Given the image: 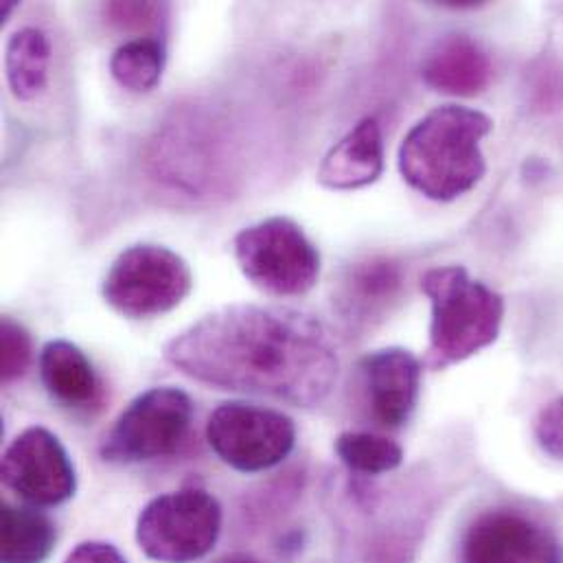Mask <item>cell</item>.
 I'll use <instances>...</instances> for the list:
<instances>
[{"label":"cell","mask_w":563,"mask_h":563,"mask_svg":"<svg viewBox=\"0 0 563 563\" xmlns=\"http://www.w3.org/2000/svg\"><path fill=\"white\" fill-rule=\"evenodd\" d=\"M492 130V117L481 110L454 103L434 108L401 141L404 180L434 202L463 198L487 174L481 143Z\"/></svg>","instance_id":"7a4b0ae2"},{"label":"cell","mask_w":563,"mask_h":563,"mask_svg":"<svg viewBox=\"0 0 563 563\" xmlns=\"http://www.w3.org/2000/svg\"><path fill=\"white\" fill-rule=\"evenodd\" d=\"M218 563H264L260 562V560H255V558H251V555H242V553H238V555H229V558H224V560H220Z\"/></svg>","instance_id":"cb8c5ba5"},{"label":"cell","mask_w":563,"mask_h":563,"mask_svg":"<svg viewBox=\"0 0 563 563\" xmlns=\"http://www.w3.org/2000/svg\"><path fill=\"white\" fill-rule=\"evenodd\" d=\"M242 275L273 296H302L320 277V253L289 218L275 216L242 229L233 240Z\"/></svg>","instance_id":"52a82bcc"},{"label":"cell","mask_w":563,"mask_h":563,"mask_svg":"<svg viewBox=\"0 0 563 563\" xmlns=\"http://www.w3.org/2000/svg\"><path fill=\"white\" fill-rule=\"evenodd\" d=\"M333 448L342 465L360 476L390 474L404 463L401 445L373 432H342Z\"/></svg>","instance_id":"d6986e66"},{"label":"cell","mask_w":563,"mask_h":563,"mask_svg":"<svg viewBox=\"0 0 563 563\" xmlns=\"http://www.w3.org/2000/svg\"><path fill=\"white\" fill-rule=\"evenodd\" d=\"M64 563H128L125 558L108 542H84Z\"/></svg>","instance_id":"603a6c76"},{"label":"cell","mask_w":563,"mask_h":563,"mask_svg":"<svg viewBox=\"0 0 563 563\" xmlns=\"http://www.w3.org/2000/svg\"><path fill=\"white\" fill-rule=\"evenodd\" d=\"M382 172V125L375 117H366L324 154L318 167V183L331 191H355L377 183Z\"/></svg>","instance_id":"5bb4252c"},{"label":"cell","mask_w":563,"mask_h":563,"mask_svg":"<svg viewBox=\"0 0 563 563\" xmlns=\"http://www.w3.org/2000/svg\"><path fill=\"white\" fill-rule=\"evenodd\" d=\"M222 533V507L205 489H180L145 505L136 520L141 551L158 563L205 560Z\"/></svg>","instance_id":"8992f818"},{"label":"cell","mask_w":563,"mask_h":563,"mask_svg":"<svg viewBox=\"0 0 563 563\" xmlns=\"http://www.w3.org/2000/svg\"><path fill=\"white\" fill-rule=\"evenodd\" d=\"M51 42L44 31L22 26L11 33L4 48V73L11 95L18 101H31L48 84Z\"/></svg>","instance_id":"e0dca14e"},{"label":"cell","mask_w":563,"mask_h":563,"mask_svg":"<svg viewBox=\"0 0 563 563\" xmlns=\"http://www.w3.org/2000/svg\"><path fill=\"white\" fill-rule=\"evenodd\" d=\"M404 291V271L395 260L371 257L351 264L335 283L333 309L353 324L366 327L382 320Z\"/></svg>","instance_id":"7c38bea8"},{"label":"cell","mask_w":563,"mask_h":563,"mask_svg":"<svg viewBox=\"0 0 563 563\" xmlns=\"http://www.w3.org/2000/svg\"><path fill=\"white\" fill-rule=\"evenodd\" d=\"M423 81L452 97H478L494 79V62L481 42L450 33L434 42L421 66Z\"/></svg>","instance_id":"4fadbf2b"},{"label":"cell","mask_w":563,"mask_h":563,"mask_svg":"<svg viewBox=\"0 0 563 563\" xmlns=\"http://www.w3.org/2000/svg\"><path fill=\"white\" fill-rule=\"evenodd\" d=\"M167 48L165 42L145 35L123 42L110 57V73L114 81L130 92H152L165 73Z\"/></svg>","instance_id":"ac0fdd59"},{"label":"cell","mask_w":563,"mask_h":563,"mask_svg":"<svg viewBox=\"0 0 563 563\" xmlns=\"http://www.w3.org/2000/svg\"><path fill=\"white\" fill-rule=\"evenodd\" d=\"M163 11H167V7L156 2H110L103 7V15L108 18V22L123 29H141L156 24Z\"/></svg>","instance_id":"7402d4cb"},{"label":"cell","mask_w":563,"mask_h":563,"mask_svg":"<svg viewBox=\"0 0 563 563\" xmlns=\"http://www.w3.org/2000/svg\"><path fill=\"white\" fill-rule=\"evenodd\" d=\"M194 287L189 264L167 246L125 249L101 283L103 300L121 316L147 320L176 309Z\"/></svg>","instance_id":"5b68a950"},{"label":"cell","mask_w":563,"mask_h":563,"mask_svg":"<svg viewBox=\"0 0 563 563\" xmlns=\"http://www.w3.org/2000/svg\"><path fill=\"white\" fill-rule=\"evenodd\" d=\"M430 298L428 364L448 368L492 346L505 320V298L487 283L476 282L463 266H441L423 275Z\"/></svg>","instance_id":"3957f363"},{"label":"cell","mask_w":563,"mask_h":563,"mask_svg":"<svg viewBox=\"0 0 563 563\" xmlns=\"http://www.w3.org/2000/svg\"><path fill=\"white\" fill-rule=\"evenodd\" d=\"M461 563H563L558 536L516 509L481 514L467 529Z\"/></svg>","instance_id":"30bf717a"},{"label":"cell","mask_w":563,"mask_h":563,"mask_svg":"<svg viewBox=\"0 0 563 563\" xmlns=\"http://www.w3.org/2000/svg\"><path fill=\"white\" fill-rule=\"evenodd\" d=\"M194 399L176 386H156L134 397L106 434L99 454L110 465H141L167 459L187 441Z\"/></svg>","instance_id":"277c9868"},{"label":"cell","mask_w":563,"mask_h":563,"mask_svg":"<svg viewBox=\"0 0 563 563\" xmlns=\"http://www.w3.org/2000/svg\"><path fill=\"white\" fill-rule=\"evenodd\" d=\"M2 483L33 507H57L77 492L75 465L62 441L42 426L20 432L2 454Z\"/></svg>","instance_id":"9c48e42d"},{"label":"cell","mask_w":563,"mask_h":563,"mask_svg":"<svg viewBox=\"0 0 563 563\" xmlns=\"http://www.w3.org/2000/svg\"><path fill=\"white\" fill-rule=\"evenodd\" d=\"M57 542L53 520L37 509L2 503L0 555L2 563H44Z\"/></svg>","instance_id":"2e32d148"},{"label":"cell","mask_w":563,"mask_h":563,"mask_svg":"<svg viewBox=\"0 0 563 563\" xmlns=\"http://www.w3.org/2000/svg\"><path fill=\"white\" fill-rule=\"evenodd\" d=\"M207 441L222 463L244 474L282 465L296 445V423L282 410L227 401L207 421Z\"/></svg>","instance_id":"ba28073f"},{"label":"cell","mask_w":563,"mask_h":563,"mask_svg":"<svg viewBox=\"0 0 563 563\" xmlns=\"http://www.w3.org/2000/svg\"><path fill=\"white\" fill-rule=\"evenodd\" d=\"M163 355L200 384L296 408L322 404L340 375L327 327L311 313L282 305L220 307L174 335Z\"/></svg>","instance_id":"6da1fadb"},{"label":"cell","mask_w":563,"mask_h":563,"mask_svg":"<svg viewBox=\"0 0 563 563\" xmlns=\"http://www.w3.org/2000/svg\"><path fill=\"white\" fill-rule=\"evenodd\" d=\"M33 344L29 331L15 322L13 318L4 316L0 322V377L4 384H11L31 366Z\"/></svg>","instance_id":"ffe728a7"},{"label":"cell","mask_w":563,"mask_h":563,"mask_svg":"<svg viewBox=\"0 0 563 563\" xmlns=\"http://www.w3.org/2000/svg\"><path fill=\"white\" fill-rule=\"evenodd\" d=\"M357 371L373 421L386 430L404 428L419 404L421 360L408 349L386 346L366 353Z\"/></svg>","instance_id":"8fae6325"},{"label":"cell","mask_w":563,"mask_h":563,"mask_svg":"<svg viewBox=\"0 0 563 563\" xmlns=\"http://www.w3.org/2000/svg\"><path fill=\"white\" fill-rule=\"evenodd\" d=\"M46 393L68 410H90L101 401V382L88 355L68 340H51L40 351Z\"/></svg>","instance_id":"9a60e30c"},{"label":"cell","mask_w":563,"mask_h":563,"mask_svg":"<svg viewBox=\"0 0 563 563\" xmlns=\"http://www.w3.org/2000/svg\"><path fill=\"white\" fill-rule=\"evenodd\" d=\"M536 441L553 459L563 461V397L551 401L536 419Z\"/></svg>","instance_id":"44dd1931"}]
</instances>
